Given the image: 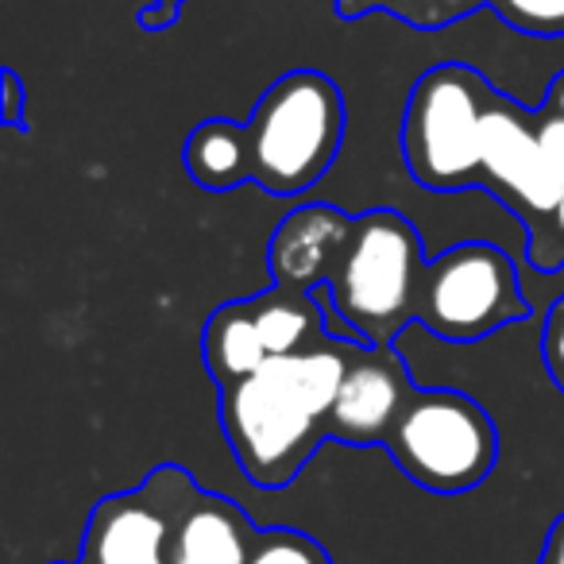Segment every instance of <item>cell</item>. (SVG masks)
I'll list each match as a JSON object with an SVG mask.
<instances>
[{
	"label": "cell",
	"instance_id": "obj_1",
	"mask_svg": "<svg viewBox=\"0 0 564 564\" xmlns=\"http://www.w3.org/2000/svg\"><path fill=\"white\" fill-rule=\"evenodd\" d=\"M356 340L325 337L310 352L267 360L220 391V425L240 471L256 487H286L329 441V410Z\"/></svg>",
	"mask_w": 564,
	"mask_h": 564
},
{
	"label": "cell",
	"instance_id": "obj_2",
	"mask_svg": "<svg viewBox=\"0 0 564 564\" xmlns=\"http://www.w3.org/2000/svg\"><path fill=\"white\" fill-rule=\"evenodd\" d=\"M425 251L414 220L394 209H368L356 217L352 240L333 271L325 299L340 317V337L383 348L417 325Z\"/></svg>",
	"mask_w": 564,
	"mask_h": 564
},
{
	"label": "cell",
	"instance_id": "obj_3",
	"mask_svg": "<svg viewBox=\"0 0 564 564\" xmlns=\"http://www.w3.org/2000/svg\"><path fill=\"white\" fill-rule=\"evenodd\" d=\"M345 143V97L322 70L282 74L248 120L251 182L271 197H302L329 174Z\"/></svg>",
	"mask_w": 564,
	"mask_h": 564
},
{
	"label": "cell",
	"instance_id": "obj_4",
	"mask_svg": "<svg viewBox=\"0 0 564 564\" xmlns=\"http://www.w3.org/2000/svg\"><path fill=\"white\" fill-rule=\"evenodd\" d=\"M495 89L464 63H441L414 82L402 112V159L417 186L460 194L479 186V148Z\"/></svg>",
	"mask_w": 564,
	"mask_h": 564
},
{
	"label": "cell",
	"instance_id": "obj_5",
	"mask_svg": "<svg viewBox=\"0 0 564 564\" xmlns=\"http://www.w3.org/2000/svg\"><path fill=\"white\" fill-rule=\"evenodd\" d=\"M383 448L410 484L433 495H464L499 464V430L471 394L414 387Z\"/></svg>",
	"mask_w": 564,
	"mask_h": 564
},
{
	"label": "cell",
	"instance_id": "obj_6",
	"mask_svg": "<svg viewBox=\"0 0 564 564\" xmlns=\"http://www.w3.org/2000/svg\"><path fill=\"white\" fill-rule=\"evenodd\" d=\"M522 317H530V302L518 291V267L495 243H456L425 263L417 325L433 337L471 345Z\"/></svg>",
	"mask_w": 564,
	"mask_h": 564
},
{
	"label": "cell",
	"instance_id": "obj_7",
	"mask_svg": "<svg viewBox=\"0 0 564 564\" xmlns=\"http://www.w3.org/2000/svg\"><path fill=\"white\" fill-rule=\"evenodd\" d=\"M197 491L178 464L155 468L140 487L101 499L89 514L78 564H166L174 514Z\"/></svg>",
	"mask_w": 564,
	"mask_h": 564
},
{
	"label": "cell",
	"instance_id": "obj_8",
	"mask_svg": "<svg viewBox=\"0 0 564 564\" xmlns=\"http://www.w3.org/2000/svg\"><path fill=\"white\" fill-rule=\"evenodd\" d=\"M479 186L499 197L522 225H538L556 209L564 186L549 171L538 143V117L495 89L479 148Z\"/></svg>",
	"mask_w": 564,
	"mask_h": 564
},
{
	"label": "cell",
	"instance_id": "obj_9",
	"mask_svg": "<svg viewBox=\"0 0 564 564\" xmlns=\"http://www.w3.org/2000/svg\"><path fill=\"white\" fill-rule=\"evenodd\" d=\"M414 394L410 364L394 345H352L345 383L329 410V441L340 445H387L402 406Z\"/></svg>",
	"mask_w": 564,
	"mask_h": 564
},
{
	"label": "cell",
	"instance_id": "obj_10",
	"mask_svg": "<svg viewBox=\"0 0 564 564\" xmlns=\"http://www.w3.org/2000/svg\"><path fill=\"white\" fill-rule=\"evenodd\" d=\"M356 217H348L337 205H302L286 213L279 228L267 240V274L274 286L286 291H322L329 286L348 240H352Z\"/></svg>",
	"mask_w": 564,
	"mask_h": 564
},
{
	"label": "cell",
	"instance_id": "obj_11",
	"mask_svg": "<svg viewBox=\"0 0 564 564\" xmlns=\"http://www.w3.org/2000/svg\"><path fill=\"white\" fill-rule=\"evenodd\" d=\"M259 525L232 499L197 487L174 514L166 564H248Z\"/></svg>",
	"mask_w": 564,
	"mask_h": 564
},
{
	"label": "cell",
	"instance_id": "obj_12",
	"mask_svg": "<svg viewBox=\"0 0 564 564\" xmlns=\"http://www.w3.org/2000/svg\"><path fill=\"white\" fill-rule=\"evenodd\" d=\"M202 360L205 371H209L213 383L225 391V387L240 383V379L256 376L271 356L263 348V337H259L256 314H251V302H225L209 314L202 329Z\"/></svg>",
	"mask_w": 564,
	"mask_h": 564
},
{
	"label": "cell",
	"instance_id": "obj_13",
	"mask_svg": "<svg viewBox=\"0 0 564 564\" xmlns=\"http://www.w3.org/2000/svg\"><path fill=\"white\" fill-rule=\"evenodd\" d=\"M322 291H286V286H274L271 291L256 294L251 302V314H256L259 337L271 360L279 356H299L310 352L314 345H322L329 333H325V314H322Z\"/></svg>",
	"mask_w": 564,
	"mask_h": 564
},
{
	"label": "cell",
	"instance_id": "obj_14",
	"mask_svg": "<svg viewBox=\"0 0 564 564\" xmlns=\"http://www.w3.org/2000/svg\"><path fill=\"white\" fill-rule=\"evenodd\" d=\"M186 174L209 194H228L240 182H251V151H248V124L213 117L202 120L186 135L182 148Z\"/></svg>",
	"mask_w": 564,
	"mask_h": 564
},
{
	"label": "cell",
	"instance_id": "obj_15",
	"mask_svg": "<svg viewBox=\"0 0 564 564\" xmlns=\"http://www.w3.org/2000/svg\"><path fill=\"white\" fill-rule=\"evenodd\" d=\"M487 9L533 40H564V0H491Z\"/></svg>",
	"mask_w": 564,
	"mask_h": 564
},
{
	"label": "cell",
	"instance_id": "obj_16",
	"mask_svg": "<svg viewBox=\"0 0 564 564\" xmlns=\"http://www.w3.org/2000/svg\"><path fill=\"white\" fill-rule=\"evenodd\" d=\"M487 4L491 0H383V12L414 32H437L456 20H468L471 12L487 9Z\"/></svg>",
	"mask_w": 564,
	"mask_h": 564
},
{
	"label": "cell",
	"instance_id": "obj_17",
	"mask_svg": "<svg viewBox=\"0 0 564 564\" xmlns=\"http://www.w3.org/2000/svg\"><path fill=\"white\" fill-rule=\"evenodd\" d=\"M248 564H333V561L310 533L291 530V525H274V530H259Z\"/></svg>",
	"mask_w": 564,
	"mask_h": 564
},
{
	"label": "cell",
	"instance_id": "obj_18",
	"mask_svg": "<svg viewBox=\"0 0 564 564\" xmlns=\"http://www.w3.org/2000/svg\"><path fill=\"white\" fill-rule=\"evenodd\" d=\"M538 271H561L564 267V197L545 220L530 228V251H525Z\"/></svg>",
	"mask_w": 564,
	"mask_h": 564
},
{
	"label": "cell",
	"instance_id": "obj_19",
	"mask_svg": "<svg viewBox=\"0 0 564 564\" xmlns=\"http://www.w3.org/2000/svg\"><path fill=\"white\" fill-rule=\"evenodd\" d=\"M541 360H545L553 387L564 394V299H556L549 306L545 325H541Z\"/></svg>",
	"mask_w": 564,
	"mask_h": 564
},
{
	"label": "cell",
	"instance_id": "obj_20",
	"mask_svg": "<svg viewBox=\"0 0 564 564\" xmlns=\"http://www.w3.org/2000/svg\"><path fill=\"white\" fill-rule=\"evenodd\" d=\"M533 117H538L541 155H545L549 171H553L556 178H561V186H564V120L553 117V112H545V109H538Z\"/></svg>",
	"mask_w": 564,
	"mask_h": 564
},
{
	"label": "cell",
	"instance_id": "obj_21",
	"mask_svg": "<svg viewBox=\"0 0 564 564\" xmlns=\"http://www.w3.org/2000/svg\"><path fill=\"white\" fill-rule=\"evenodd\" d=\"M24 105H28V94H24L20 74L4 70V120H9L12 128H24Z\"/></svg>",
	"mask_w": 564,
	"mask_h": 564
},
{
	"label": "cell",
	"instance_id": "obj_22",
	"mask_svg": "<svg viewBox=\"0 0 564 564\" xmlns=\"http://www.w3.org/2000/svg\"><path fill=\"white\" fill-rule=\"evenodd\" d=\"M538 564H564V514L549 525L545 533V545H541V556Z\"/></svg>",
	"mask_w": 564,
	"mask_h": 564
},
{
	"label": "cell",
	"instance_id": "obj_23",
	"mask_svg": "<svg viewBox=\"0 0 564 564\" xmlns=\"http://www.w3.org/2000/svg\"><path fill=\"white\" fill-rule=\"evenodd\" d=\"M371 12H383V0H333V17L337 20H364Z\"/></svg>",
	"mask_w": 564,
	"mask_h": 564
},
{
	"label": "cell",
	"instance_id": "obj_24",
	"mask_svg": "<svg viewBox=\"0 0 564 564\" xmlns=\"http://www.w3.org/2000/svg\"><path fill=\"white\" fill-rule=\"evenodd\" d=\"M182 9H166V4H148V9L140 12V28L143 32H166V28L178 20Z\"/></svg>",
	"mask_w": 564,
	"mask_h": 564
},
{
	"label": "cell",
	"instance_id": "obj_25",
	"mask_svg": "<svg viewBox=\"0 0 564 564\" xmlns=\"http://www.w3.org/2000/svg\"><path fill=\"white\" fill-rule=\"evenodd\" d=\"M541 109H545V112H553V117H561V120H564V70L556 74L553 82H549V89H545V101H541Z\"/></svg>",
	"mask_w": 564,
	"mask_h": 564
},
{
	"label": "cell",
	"instance_id": "obj_26",
	"mask_svg": "<svg viewBox=\"0 0 564 564\" xmlns=\"http://www.w3.org/2000/svg\"><path fill=\"white\" fill-rule=\"evenodd\" d=\"M151 4H166V9H182L186 0H151Z\"/></svg>",
	"mask_w": 564,
	"mask_h": 564
}]
</instances>
